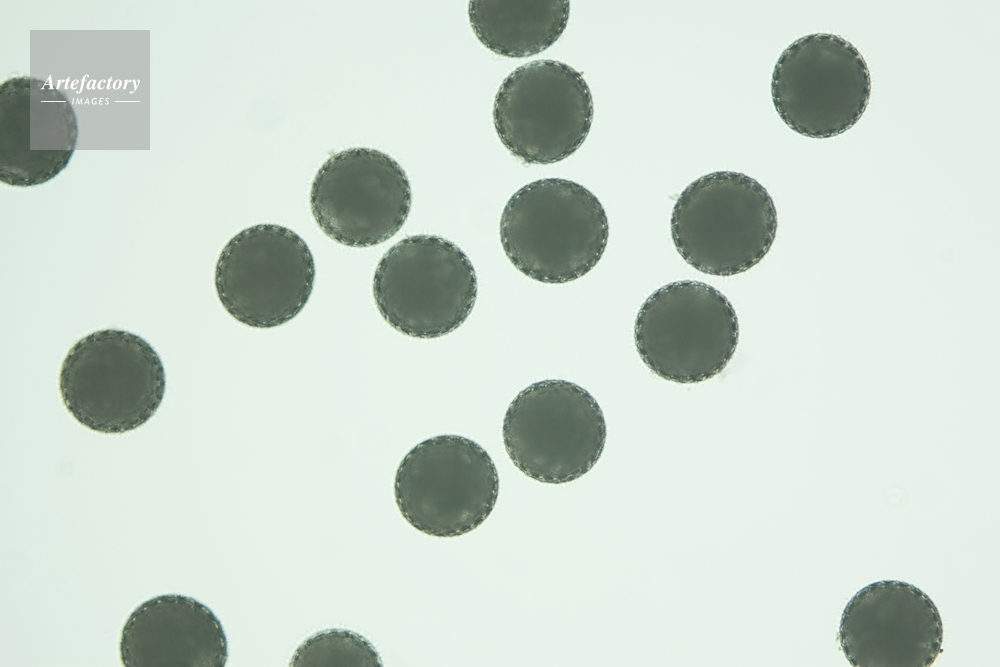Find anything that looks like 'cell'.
Listing matches in <instances>:
<instances>
[{
	"mask_svg": "<svg viewBox=\"0 0 1000 667\" xmlns=\"http://www.w3.org/2000/svg\"><path fill=\"white\" fill-rule=\"evenodd\" d=\"M120 657L126 667H223L228 642L209 607L192 597L163 594L130 614Z\"/></svg>",
	"mask_w": 1000,
	"mask_h": 667,
	"instance_id": "14",
	"label": "cell"
},
{
	"mask_svg": "<svg viewBox=\"0 0 1000 667\" xmlns=\"http://www.w3.org/2000/svg\"><path fill=\"white\" fill-rule=\"evenodd\" d=\"M871 94L868 65L845 38L814 33L791 43L772 73L771 97L782 121L800 135L825 139L852 128Z\"/></svg>",
	"mask_w": 1000,
	"mask_h": 667,
	"instance_id": "8",
	"label": "cell"
},
{
	"mask_svg": "<svg viewBox=\"0 0 1000 667\" xmlns=\"http://www.w3.org/2000/svg\"><path fill=\"white\" fill-rule=\"evenodd\" d=\"M593 99L580 72L554 60H536L511 72L493 106L496 133L527 164L566 159L583 144L593 120Z\"/></svg>",
	"mask_w": 1000,
	"mask_h": 667,
	"instance_id": "9",
	"label": "cell"
},
{
	"mask_svg": "<svg viewBox=\"0 0 1000 667\" xmlns=\"http://www.w3.org/2000/svg\"><path fill=\"white\" fill-rule=\"evenodd\" d=\"M499 492L496 466L475 441L440 435L412 448L398 466L396 504L415 529L436 537L467 534L491 514Z\"/></svg>",
	"mask_w": 1000,
	"mask_h": 667,
	"instance_id": "7",
	"label": "cell"
},
{
	"mask_svg": "<svg viewBox=\"0 0 1000 667\" xmlns=\"http://www.w3.org/2000/svg\"><path fill=\"white\" fill-rule=\"evenodd\" d=\"M670 226L675 248L687 264L724 277L746 272L767 255L778 220L771 195L756 179L716 171L681 192Z\"/></svg>",
	"mask_w": 1000,
	"mask_h": 667,
	"instance_id": "2",
	"label": "cell"
},
{
	"mask_svg": "<svg viewBox=\"0 0 1000 667\" xmlns=\"http://www.w3.org/2000/svg\"><path fill=\"white\" fill-rule=\"evenodd\" d=\"M500 241L510 262L525 276L564 284L590 272L602 258L608 219L598 198L561 178L533 181L505 205Z\"/></svg>",
	"mask_w": 1000,
	"mask_h": 667,
	"instance_id": "1",
	"label": "cell"
},
{
	"mask_svg": "<svg viewBox=\"0 0 1000 667\" xmlns=\"http://www.w3.org/2000/svg\"><path fill=\"white\" fill-rule=\"evenodd\" d=\"M606 422L596 399L565 380L535 382L510 403L502 425L506 452L526 476L542 483L576 480L597 463Z\"/></svg>",
	"mask_w": 1000,
	"mask_h": 667,
	"instance_id": "6",
	"label": "cell"
},
{
	"mask_svg": "<svg viewBox=\"0 0 1000 667\" xmlns=\"http://www.w3.org/2000/svg\"><path fill=\"white\" fill-rule=\"evenodd\" d=\"M838 640L856 667H929L941 652L943 625L934 602L921 589L882 580L849 600Z\"/></svg>",
	"mask_w": 1000,
	"mask_h": 667,
	"instance_id": "12",
	"label": "cell"
},
{
	"mask_svg": "<svg viewBox=\"0 0 1000 667\" xmlns=\"http://www.w3.org/2000/svg\"><path fill=\"white\" fill-rule=\"evenodd\" d=\"M382 660L373 644L359 633L327 629L307 638L295 651L290 666L380 667Z\"/></svg>",
	"mask_w": 1000,
	"mask_h": 667,
	"instance_id": "16",
	"label": "cell"
},
{
	"mask_svg": "<svg viewBox=\"0 0 1000 667\" xmlns=\"http://www.w3.org/2000/svg\"><path fill=\"white\" fill-rule=\"evenodd\" d=\"M166 388L163 363L140 336L118 329L93 332L76 342L60 370L68 412L83 426L120 434L145 424Z\"/></svg>",
	"mask_w": 1000,
	"mask_h": 667,
	"instance_id": "3",
	"label": "cell"
},
{
	"mask_svg": "<svg viewBox=\"0 0 1000 667\" xmlns=\"http://www.w3.org/2000/svg\"><path fill=\"white\" fill-rule=\"evenodd\" d=\"M315 279L307 243L276 224H258L225 245L215 268V288L225 310L253 328H273L306 306Z\"/></svg>",
	"mask_w": 1000,
	"mask_h": 667,
	"instance_id": "10",
	"label": "cell"
},
{
	"mask_svg": "<svg viewBox=\"0 0 1000 667\" xmlns=\"http://www.w3.org/2000/svg\"><path fill=\"white\" fill-rule=\"evenodd\" d=\"M569 1H470L468 17L478 40L497 55L522 58L553 45L564 32Z\"/></svg>",
	"mask_w": 1000,
	"mask_h": 667,
	"instance_id": "15",
	"label": "cell"
},
{
	"mask_svg": "<svg viewBox=\"0 0 1000 667\" xmlns=\"http://www.w3.org/2000/svg\"><path fill=\"white\" fill-rule=\"evenodd\" d=\"M373 296L383 319L396 331L434 339L452 333L471 314L477 276L465 252L435 235L406 237L381 258Z\"/></svg>",
	"mask_w": 1000,
	"mask_h": 667,
	"instance_id": "4",
	"label": "cell"
},
{
	"mask_svg": "<svg viewBox=\"0 0 1000 667\" xmlns=\"http://www.w3.org/2000/svg\"><path fill=\"white\" fill-rule=\"evenodd\" d=\"M634 340L642 361L657 376L694 384L720 374L731 361L739 323L719 290L680 280L658 288L642 304Z\"/></svg>",
	"mask_w": 1000,
	"mask_h": 667,
	"instance_id": "5",
	"label": "cell"
},
{
	"mask_svg": "<svg viewBox=\"0 0 1000 667\" xmlns=\"http://www.w3.org/2000/svg\"><path fill=\"white\" fill-rule=\"evenodd\" d=\"M412 193L402 167L389 155L351 148L332 155L315 175L313 217L326 236L348 247L385 242L404 225Z\"/></svg>",
	"mask_w": 1000,
	"mask_h": 667,
	"instance_id": "11",
	"label": "cell"
},
{
	"mask_svg": "<svg viewBox=\"0 0 1000 667\" xmlns=\"http://www.w3.org/2000/svg\"><path fill=\"white\" fill-rule=\"evenodd\" d=\"M76 113L60 90L41 79L11 77L0 85V180L30 187L66 168L78 139Z\"/></svg>",
	"mask_w": 1000,
	"mask_h": 667,
	"instance_id": "13",
	"label": "cell"
}]
</instances>
